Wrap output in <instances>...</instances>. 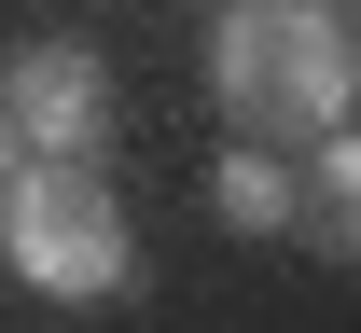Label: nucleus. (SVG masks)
Wrapping results in <instances>:
<instances>
[{
  "label": "nucleus",
  "mask_w": 361,
  "mask_h": 333,
  "mask_svg": "<svg viewBox=\"0 0 361 333\" xmlns=\"http://www.w3.org/2000/svg\"><path fill=\"white\" fill-rule=\"evenodd\" d=\"M209 97H223L236 153H292V139H348V97H361V28L334 0H223L209 28Z\"/></svg>",
  "instance_id": "obj_1"
},
{
  "label": "nucleus",
  "mask_w": 361,
  "mask_h": 333,
  "mask_svg": "<svg viewBox=\"0 0 361 333\" xmlns=\"http://www.w3.org/2000/svg\"><path fill=\"white\" fill-rule=\"evenodd\" d=\"M0 264L56 306H111L139 278V237H126V194L97 181V167H14L0 194Z\"/></svg>",
  "instance_id": "obj_2"
},
{
  "label": "nucleus",
  "mask_w": 361,
  "mask_h": 333,
  "mask_svg": "<svg viewBox=\"0 0 361 333\" xmlns=\"http://www.w3.org/2000/svg\"><path fill=\"white\" fill-rule=\"evenodd\" d=\"M0 97H14L28 167H97V139H111V70H97L84 42H28L0 70Z\"/></svg>",
  "instance_id": "obj_3"
},
{
  "label": "nucleus",
  "mask_w": 361,
  "mask_h": 333,
  "mask_svg": "<svg viewBox=\"0 0 361 333\" xmlns=\"http://www.w3.org/2000/svg\"><path fill=\"white\" fill-rule=\"evenodd\" d=\"M292 222H306V250H334V264H361V125L306 153V194H292Z\"/></svg>",
  "instance_id": "obj_4"
},
{
  "label": "nucleus",
  "mask_w": 361,
  "mask_h": 333,
  "mask_svg": "<svg viewBox=\"0 0 361 333\" xmlns=\"http://www.w3.org/2000/svg\"><path fill=\"white\" fill-rule=\"evenodd\" d=\"M292 167H278V153H223V167H209V208H223L236 237H292Z\"/></svg>",
  "instance_id": "obj_5"
},
{
  "label": "nucleus",
  "mask_w": 361,
  "mask_h": 333,
  "mask_svg": "<svg viewBox=\"0 0 361 333\" xmlns=\"http://www.w3.org/2000/svg\"><path fill=\"white\" fill-rule=\"evenodd\" d=\"M14 167H28V139H14V97H0V194H14Z\"/></svg>",
  "instance_id": "obj_6"
}]
</instances>
